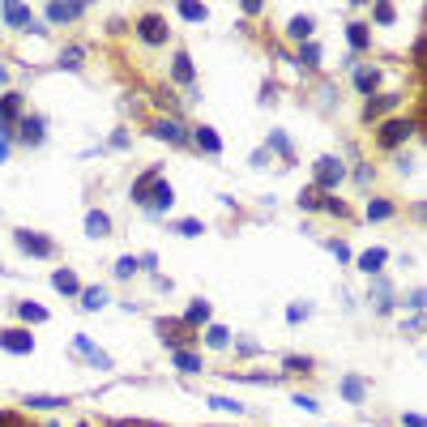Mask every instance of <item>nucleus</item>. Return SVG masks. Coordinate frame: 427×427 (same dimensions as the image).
I'll return each instance as SVG.
<instances>
[{"label": "nucleus", "instance_id": "nucleus-1", "mask_svg": "<svg viewBox=\"0 0 427 427\" xmlns=\"http://www.w3.org/2000/svg\"><path fill=\"white\" fill-rule=\"evenodd\" d=\"M415 133H419V120H385V124L376 128V145H381V150H398V145H406Z\"/></svg>", "mask_w": 427, "mask_h": 427}, {"label": "nucleus", "instance_id": "nucleus-2", "mask_svg": "<svg viewBox=\"0 0 427 427\" xmlns=\"http://www.w3.org/2000/svg\"><path fill=\"white\" fill-rule=\"evenodd\" d=\"M26 115V94H17V90H4L0 94V141H9L13 137V128H17V120Z\"/></svg>", "mask_w": 427, "mask_h": 427}, {"label": "nucleus", "instance_id": "nucleus-3", "mask_svg": "<svg viewBox=\"0 0 427 427\" xmlns=\"http://www.w3.org/2000/svg\"><path fill=\"white\" fill-rule=\"evenodd\" d=\"M346 180V163L342 158H334V154H325V158H317V192H334L338 184Z\"/></svg>", "mask_w": 427, "mask_h": 427}, {"label": "nucleus", "instance_id": "nucleus-4", "mask_svg": "<svg viewBox=\"0 0 427 427\" xmlns=\"http://www.w3.org/2000/svg\"><path fill=\"white\" fill-rule=\"evenodd\" d=\"M154 329H158L163 346H171V351H188V342H197V334H192V329H184V321H180V317H163Z\"/></svg>", "mask_w": 427, "mask_h": 427}, {"label": "nucleus", "instance_id": "nucleus-5", "mask_svg": "<svg viewBox=\"0 0 427 427\" xmlns=\"http://www.w3.org/2000/svg\"><path fill=\"white\" fill-rule=\"evenodd\" d=\"M171 205H175V188H171V184H167V180L158 175V180L150 184V192H145V205H141V210H145L150 218H163V214H167Z\"/></svg>", "mask_w": 427, "mask_h": 427}, {"label": "nucleus", "instance_id": "nucleus-6", "mask_svg": "<svg viewBox=\"0 0 427 427\" xmlns=\"http://www.w3.org/2000/svg\"><path fill=\"white\" fill-rule=\"evenodd\" d=\"M13 244H17L26 257H38V261H51V257H56V244H51L47 235H38V231H26V227L13 231Z\"/></svg>", "mask_w": 427, "mask_h": 427}, {"label": "nucleus", "instance_id": "nucleus-7", "mask_svg": "<svg viewBox=\"0 0 427 427\" xmlns=\"http://www.w3.org/2000/svg\"><path fill=\"white\" fill-rule=\"evenodd\" d=\"M13 137H17L21 145H30V150H34V145H43V141H47V120H43V115H34V111H26V115L17 120Z\"/></svg>", "mask_w": 427, "mask_h": 427}, {"label": "nucleus", "instance_id": "nucleus-8", "mask_svg": "<svg viewBox=\"0 0 427 427\" xmlns=\"http://www.w3.org/2000/svg\"><path fill=\"white\" fill-rule=\"evenodd\" d=\"M137 38H141L145 47H163V43L171 38V30H167V21H163L158 13H145V17L137 21Z\"/></svg>", "mask_w": 427, "mask_h": 427}, {"label": "nucleus", "instance_id": "nucleus-9", "mask_svg": "<svg viewBox=\"0 0 427 427\" xmlns=\"http://www.w3.org/2000/svg\"><path fill=\"white\" fill-rule=\"evenodd\" d=\"M150 133H154L158 141H171V145H192V137L184 133V124H180V120H171V115H158V120L150 124Z\"/></svg>", "mask_w": 427, "mask_h": 427}, {"label": "nucleus", "instance_id": "nucleus-10", "mask_svg": "<svg viewBox=\"0 0 427 427\" xmlns=\"http://www.w3.org/2000/svg\"><path fill=\"white\" fill-rule=\"evenodd\" d=\"M73 351H77V355H86V364H90V368H98V372H111V355H107V351H98V346H94L86 334H77V338H73Z\"/></svg>", "mask_w": 427, "mask_h": 427}, {"label": "nucleus", "instance_id": "nucleus-11", "mask_svg": "<svg viewBox=\"0 0 427 427\" xmlns=\"http://www.w3.org/2000/svg\"><path fill=\"white\" fill-rule=\"evenodd\" d=\"M0 26H17V30H30V26H34V13H30V4H17V0H9V4L0 9Z\"/></svg>", "mask_w": 427, "mask_h": 427}, {"label": "nucleus", "instance_id": "nucleus-12", "mask_svg": "<svg viewBox=\"0 0 427 427\" xmlns=\"http://www.w3.org/2000/svg\"><path fill=\"white\" fill-rule=\"evenodd\" d=\"M0 351H9V355H30V351H34V338H30L26 329H0Z\"/></svg>", "mask_w": 427, "mask_h": 427}, {"label": "nucleus", "instance_id": "nucleus-13", "mask_svg": "<svg viewBox=\"0 0 427 427\" xmlns=\"http://www.w3.org/2000/svg\"><path fill=\"white\" fill-rule=\"evenodd\" d=\"M346 43H351V56L359 60V56L372 47V30H368V21H346Z\"/></svg>", "mask_w": 427, "mask_h": 427}, {"label": "nucleus", "instance_id": "nucleus-14", "mask_svg": "<svg viewBox=\"0 0 427 427\" xmlns=\"http://www.w3.org/2000/svg\"><path fill=\"white\" fill-rule=\"evenodd\" d=\"M393 107H402V94H372V98L364 103V120H381V115L393 111Z\"/></svg>", "mask_w": 427, "mask_h": 427}, {"label": "nucleus", "instance_id": "nucleus-15", "mask_svg": "<svg viewBox=\"0 0 427 427\" xmlns=\"http://www.w3.org/2000/svg\"><path fill=\"white\" fill-rule=\"evenodd\" d=\"M171 77L180 81V86H197V68H192V56L188 51H175V60H171Z\"/></svg>", "mask_w": 427, "mask_h": 427}, {"label": "nucleus", "instance_id": "nucleus-16", "mask_svg": "<svg viewBox=\"0 0 427 427\" xmlns=\"http://www.w3.org/2000/svg\"><path fill=\"white\" fill-rule=\"evenodd\" d=\"M188 137H192V141H197V150H205L210 158H218V154H222V137H218L210 124H197V133H188Z\"/></svg>", "mask_w": 427, "mask_h": 427}, {"label": "nucleus", "instance_id": "nucleus-17", "mask_svg": "<svg viewBox=\"0 0 427 427\" xmlns=\"http://www.w3.org/2000/svg\"><path fill=\"white\" fill-rule=\"evenodd\" d=\"M210 317H214V308H210L205 299H197V304H188V312H184L180 321H184V329L197 334V325H210Z\"/></svg>", "mask_w": 427, "mask_h": 427}, {"label": "nucleus", "instance_id": "nucleus-18", "mask_svg": "<svg viewBox=\"0 0 427 427\" xmlns=\"http://www.w3.org/2000/svg\"><path fill=\"white\" fill-rule=\"evenodd\" d=\"M21 402H26V411H64L68 406V398H56V393H26Z\"/></svg>", "mask_w": 427, "mask_h": 427}, {"label": "nucleus", "instance_id": "nucleus-19", "mask_svg": "<svg viewBox=\"0 0 427 427\" xmlns=\"http://www.w3.org/2000/svg\"><path fill=\"white\" fill-rule=\"evenodd\" d=\"M86 17V4H47V21L60 26V21H77Z\"/></svg>", "mask_w": 427, "mask_h": 427}, {"label": "nucleus", "instance_id": "nucleus-20", "mask_svg": "<svg viewBox=\"0 0 427 427\" xmlns=\"http://www.w3.org/2000/svg\"><path fill=\"white\" fill-rule=\"evenodd\" d=\"M376 86H381V68H364V64H355V90L359 94H376Z\"/></svg>", "mask_w": 427, "mask_h": 427}, {"label": "nucleus", "instance_id": "nucleus-21", "mask_svg": "<svg viewBox=\"0 0 427 427\" xmlns=\"http://www.w3.org/2000/svg\"><path fill=\"white\" fill-rule=\"evenodd\" d=\"M385 261H389V248H368V252H359V269L372 274V278L385 269Z\"/></svg>", "mask_w": 427, "mask_h": 427}, {"label": "nucleus", "instance_id": "nucleus-22", "mask_svg": "<svg viewBox=\"0 0 427 427\" xmlns=\"http://www.w3.org/2000/svg\"><path fill=\"white\" fill-rule=\"evenodd\" d=\"M86 235H94V240L111 235V218H107V210H90V214H86Z\"/></svg>", "mask_w": 427, "mask_h": 427}, {"label": "nucleus", "instance_id": "nucleus-23", "mask_svg": "<svg viewBox=\"0 0 427 427\" xmlns=\"http://www.w3.org/2000/svg\"><path fill=\"white\" fill-rule=\"evenodd\" d=\"M77 304H81L86 312H98V308H107V287H81Z\"/></svg>", "mask_w": 427, "mask_h": 427}, {"label": "nucleus", "instance_id": "nucleus-24", "mask_svg": "<svg viewBox=\"0 0 427 427\" xmlns=\"http://www.w3.org/2000/svg\"><path fill=\"white\" fill-rule=\"evenodd\" d=\"M342 398H346L351 406H359V402L368 398V381H364V376H342Z\"/></svg>", "mask_w": 427, "mask_h": 427}, {"label": "nucleus", "instance_id": "nucleus-25", "mask_svg": "<svg viewBox=\"0 0 427 427\" xmlns=\"http://www.w3.org/2000/svg\"><path fill=\"white\" fill-rule=\"evenodd\" d=\"M312 30H317L312 17H291V21H287V34H291L295 43H312Z\"/></svg>", "mask_w": 427, "mask_h": 427}, {"label": "nucleus", "instance_id": "nucleus-26", "mask_svg": "<svg viewBox=\"0 0 427 427\" xmlns=\"http://www.w3.org/2000/svg\"><path fill=\"white\" fill-rule=\"evenodd\" d=\"M158 175H163V167H150V171H141V175L133 180V201H137V205H145V192H150V184H154Z\"/></svg>", "mask_w": 427, "mask_h": 427}, {"label": "nucleus", "instance_id": "nucleus-27", "mask_svg": "<svg viewBox=\"0 0 427 427\" xmlns=\"http://www.w3.org/2000/svg\"><path fill=\"white\" fill-rule=\"evenodd\" d=\"M51 287H56L60 295H81V282H77L73 269H56V274H51Z\"/></svg>", "mask_w": 427, "mask_h": 427}, {"label": "nucleus", "instance_id": "nucleus-28", "mask_svg": "<svg viewBox=\"0 0 427 427\" xmlns=\"http://www.w3.org/2000/svg\"><path fill=\"white\" fill-rule=\"evenodd\" d=\"M205 346H214V351H227V346H231V329L210 321V325H205Z\"/></svg>", "mask_w": 427, "mask_h": 427}, {"label": "nucleus", "instance_id": "nucleus-29", "mask_svg": "<svg viewBox=\"0 0 427 427\" xmlns=\"http://www.w3.org/2000/svg\"><path fill=\"white\" fill-rule=\"evenodd\" d=\"M171 359H175V368H180V372H188V376H192V372H201V368H205V364H201V355H197V351H171Z\"/></svg>", "mask_w": 427, "mask_h": 427}, {"label": "nucleus", "instance_id": "nucleus-30", "mask_svg": "<svg viewBox=\"0 0 427 427\" xmlns=\"http://www.w3.org/2000/svg\"><path fill=\"white\" fill-rule=\"evenodd\" d=\"M81 64H86V51H81V47H64V51H60V68H64V73H81Z\"/></svg>", "mask_w": 427, "mask_h": 427}, {"label": "nucleus", "instance_id": "nucleus-31", "mask_svg": "<svg viewBox=\"0 0 427 427\" xmlns=\"http://www.w3.org/2000/svg\"><path fill=\"white\" fill-rule=\"evenodd\" d=\"M393 214H398V205H393V201H385V197L368 201V218H372V222H385V218H393Z\"/></svg>", "mask_w": 427, "mask_h": 427}, {"label": "nucleus", "instance_id": "nucleus-32", "mask_svg": "<svg viewBox=\"0 0 427 427\" xmlns=\"http://www.w3.org/2000/svg\"><path fill=\"white\" fill-rule=\"evenodd\" d=\"M17 317H21L26 325H43V321H47V308H38V304L21 299V304H17Z\"/></svg>", "mask_w": 427, "mask_h": 427}, {"label": "nucleus", "instance_id": "nucleus-33", "mask_svg": "<svg viewBox=\"0 0 427 427\" xmlns=\"http://www.w3.org/2000/svg\"><path fill=\"white\" fill-rule=\"evenodd\" d=\"M265 150H278V154H282L287 163L295 158V145H291V137H287V133H269V141H265Z\"/></svg>", "mask_w": 427, "mask_h": 427}, {"label": "nucleus", "instance_id": "nucleus-34", "mask_svg": "<svg viewBox=\"0 0 427 427\" xmlns=\"http://www.w3.org/2000/svg\"><path fill=\"white\" fill-rule=\"evenodd\" d=\"M171 231H175V235H184V240H197V235L205 231V222H201V218H180Z\"/></svg>", "mask_w": 427, "mask_h": 427}, {"label": "nucleus", "instance_id": "nucleus-35", "mask_svg": "<svg viewBox=\"0 0 427 427\" xmlns=\"http://www.w3.org/2000/svg\"><path fill=\"white\" fill-rule=\"evenodd\" d=\"M317 210H325V214H334V218H351V210H346L342 201H334V197H317Z\"/></svg>", "mask_w": 427, "mask_h": 427}, {"label": "nucleus", "instance_id": "nucleus-36", "mask_svg": "<svg viewBox=\"0 0 427 427\" xmlns=\"http://www.w3.org/2000/svg\"><path fill=\"white\" fill-rule=\"evenodd\" d=\"M299 64L317 68V64H321V47H317V43H299Z\"/></svg>", "mask_w": 427, "mask_h": 427}, {"label": "nucleus", "instance_id": "nucleus-37", "mask_svg": "<svg viewBox=\"0 0 427 427\" xmlns=\"http://www.w3.org/2000/svg\"><path fill=\"white\" fill-rule=\"evenodd\" d=\"M180 17H184V21H205L210 9H205V4H180Z\"/></svg>", "mask_w": 427, "mask_h": 427}, {"label": "nucleus", "instance_id": "nucleus-38", "mask_svg": "<svg viewBox=\"0 0 427 427\" xmlns=\"http://www.w3.org/2000/svg\"><path fill=\"white\" fill-rule=\"evenodd\" d=\"M205 402H210L214 411H231V415H244V402H231V398H218V393H214V398H205Z\"/></svg>", "mask_w": 427, "mask_h": 427}, {"label": "nucleus", "instance_id": "nucleus-39", "mask_svg": "<svg viewBox=\"0 0 427 427\" xmlns=\"http://www.w3.org/2000/svg\"><path fill=\"white\" fill-rule=\"evenodd\" d=\"M111 269H115V278H133V274H137V257H120Z\"/></svg>", "mask_w": 427, "mask_h": 427}, {"label": "nucleus", "instance_id": "nucleus-40", "mask_svg": "<svg viewBox=\"0 0 427 427\" xmlns=\"http://www.w3.org/2000/svg\"><path fill=\"white\" fill-rule=\"evenodd\" d=\"M308 317H312L308 304H291V308H287V321H291V325H299V321H308Z\"/></svg>", "mask_w": 427, "mask_h": 427}, {"label": "nucleus", "instance_id": "nucleus-41", "mask_svg": "<svg viewBox=\"0 0 427 427\" xmlns=\"http://www.w3.org/2000/svg\"><path fill=\"white\" fill-rule=\"evenodd\" d=\"M287 372H312V359L308 355H287Z\"/></svg>", "mask_w": 427, "mask_h": 427}, {"label": "nucleus", "instance_id": "nucleus-42", "mask_svg": "<svg viewBox=\"0 0 427 427\" xmlns=\"http://www.w3.org/2000/svg\"><path fill=\"white\" fill-rule=\"evenodd\" d=\"M372 17H376L381 26H389V21L398 17V9H393V4H376V9H372Z\"/></svg>", "mask_w": 427, "mask_h": 427}, {"label": "nucleus", "instance_id": "nucleus-43", "mask_svg": "<svg viewBox=\"0 0 427 427\" xmlns=\"http://www.w3.org/2000/svg\"><path fill=\"white\" fill-rule=\"evenodd\" d=\"M128 145H133V137H128L124 128H115V133H111V150H128Z\"/></svg>", "mask_w": 427, "mask_h": 427}, {"label": "nucleus", "instance_id": "nucleus-44", "mask_svg": "<svg viewBox=\"0 0 427 427\" xmlns=\"http://www.w3.org/2000/svg\"><path fill=\"white\" fill-rule=\"evenodd\" d=\"M317 197H321L317 188H304V192H299V210H317Z\"/></svg>", "mask_w": 427, "mask_h": 427}, {"label": "nucleus", "instance_id": "nucleus-45", "mask_svg": "<svg viewBox=\"0 0 427 427\" xmlns=\"http://www.w3.org/2000/svg\"><path fill=\"white\" fill-rule=\"evenodd\" d=\"M137 269H145V274H158V257H154V252L137 257Z\"/></svg>", "mask_w": 427, "mask_h": 427}, {"label": "nucleus", "instance_id": "nucleus-46", "mask_svg": "<svg viewBox=\"0 0 427 427\" xmlns=\"http://www.w3.org/2000/svg\"><path fill=\"white\" fill-rule=\"evenodd\" d=\"M329 252H334V257H338V261H351V248H346V244H342V240H329Z\"/></svg>", "mask_w": 427, "mask_h": 427}, {"label": "nucleus", "instance_id": "nucleus-47", "mask_svg": "<svg viewBox=\"0 0 427 427\" xmlns=\"http://www.w3.org/2000/svg\"><path fill=\"white\" fill-rule=\"evenodd\" d=\"M235 351H240V355H257V351H261V346H257V342H252V338H240V342H235Z\"/></svg>", "mask_w": 427, "mask_h": 427}, {"label": "nucleus", "instance_id": "nucleus-48", "mask_svg": "<svg viewBox=\"0 0 427 427\" xmlns=\"http://www.w3.org/2000/svg\"><path fill=\"white\" fill-rule=\"evenodd\" d=\"M295 406H299V411H308V415H317V411H321V402H317V398H295Z\"/></svg>", "mask_w": 427, "mask_h": 427}, {"label": "nucleus", "instance_id": "nucleus-49", "mask_svg": "<svg viewBox=\"0 0 427 427\" xmlns=\"http://www.w3.org/2000/svg\"><path fill=\"white\" fill-rule=\"evenodd\" d=\"M402 427H427V423H423L419 411H406V415H402Z\"/></svg>", "mask_w": 427, "mask_h": 427}, {"label": "nucleus", "instance_id": "nucleus-50", "mask_svg": "<svg viewBox=\"0 0 427 427\" xmlns=\"http://www.w3.org/2000/svg\"><path fill=\"white\" fill-rule=\"evenodd\" d=\"M423 291H411V295H406V304H411V308H415V312H423Z\"/></svg>", "mask_w": 427, "mask_h": 427}, {"label": "nucleus", "instance_id": "nucleus-51", "mask_svg": "<svg viewBox=\"0 0 427 427\" xmlns=\"http://www.w3.org/2000/svg\"><path fill=\"white\" fill-rule=\"evenodd\" d=\"M355 180H359V184H368V180H372V167H368V163H364V167H355Z\"/></svg>", "mask_w": 427, "mask_h": 427}, {"label": "nucleus", "instance_id": "nucleus-52", "mask_svg": "<svg viewBox=\"0 0 427 427\" xmlns=\"http://www.w3.org/2000/svg\"><path fill=\"white\" fill-rule=\"evenodd\" d=\"M0 86H9V68L4 64H0Z\"/></svg>", "mask_w": 427, "mask_h": 427}, {"label": "nucleus", "instance_id": "nucleus-53", "mask_svg": "<svg viewBox=\"0 0 427 427\" xmlns=\"http://www.w3.org/2000/svg\"><path fill=\"white\" fill-rule=\"evenodd\" d=\"M4 158H9V141H0V163H4Z\"/></svg>", "mask_w": 427, "mask_h": 427}, {"label": "nucleus", "instance_id": "nucleus-54", "mask_svg": "<svg viewBox=\"0 0 427 427\" xmlns=\"http://www.w3.org/2000/svg\"><path fill=\"white\" fill-rule=\"evenodd\" d=\"M107 427H133V423H120V419H115V423H107Z\"/></svg>", "mask_w": 427, "mask_h": 427}, {"label": "nucleus", "instance_id": "nucleus-55", "mask_svg": "<svg viewBox=\"0 0 427 427\" xmlns=\"http://www.w3.org/2000/svg\"><path fill=\"white\" fill-rule=\"evenodd\" d=\"M77 427H90V423H77Z\"/></svg>", "mask_w": 427, "mask_h": 427}, {"label": "nucleus", "instance_id": "nucleus-56", "mask_svg": "<svg viewBox=\"0 0 427 427\" xmlns=\"http://www.w3.org/2000/svg\"><path fill=\"white\" fill-rule=\"evenodd\" d=\"M0 274H4V265H0Z\"/></svg>", "mask_w": 427, "mask_h": 427}]
</instances>
